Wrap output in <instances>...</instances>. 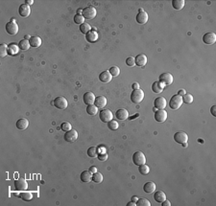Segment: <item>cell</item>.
Wrapping results in <instances>:
<instances>
[{"label":"cell","mask_w":216,"mask_h":206,"mask_svg":"<svg viewBox=\"0 0 216 206\" xmlns=\"http://www.w3.org/2000/svg\"><path fill=\"white\" fill-rule=\"evenodd\" d=\"M92 181H94L95 183H101L103 181V176L102 173H95L92 175Z\"/></svg>","instance_id":"d590c367"},{"label":"cell","mask_w":216,"mask_h":206,"mask_svg":"<svg viewBox=\"0 0 216 206\" xmlns=\"http://www.w3.org/2000/svg\"><path fill=\"white\" fill-rule=\"evenodd\" d=\"M80 179H81L82 182H85V183L91 181L92 180V173L89 171H84V172L81 173Z\"/></svg>","instance_id":"cb8c5ba5"},{"label":"cell","mask_w":216,"mask_h":206,"mask_svg":"<svg viewBox=\"0 0 216 206\" xmlns=\"http://www.w3.org/2000/svg\"><path fill=\"white\" fill-rule=\"evenodd\" d=\"M97 152H99V154H106V149L104 147H99L97 149Z\"/></svg>","instance_id":"7dc6e473"},{"label":"cell","mask_w":216,"mask_h":206,"mask_svg":"<svg viewBox=\"0 0 216 206\" xmlns=\"http://www.w3.org/2000/svg\"><path fill=\"white\" fill-rule=\"evenodd\" d=\"M127 206H136V203L134 202V201H132V200H131L129 203H127Z\"/></svg>","instance_id":"db71d44e"},{"label":"cell","mask_w":216,"mask_h":206,"mask_svg":"<svg viewBox=\"0 0 216 206\" xmlns=\"http://www.w3.org/2000/svg\"><path fill=\"white\" fill-rule=\"evenodd\" d=\"M143 190H144V192L147 193V194H152V193H154V192H155V190H156V184H155L154 182H152V181L147 182V183L144 184Z\"/></svg>","instance_id":"d4e9b609"},{"label":"cell","mask_w":216,"mask_h":206,"mask_svg":"<svg viewBox=\"0 0 216 206\" xmlns=\"http://www.w3.org/2000/svg\"><path fill=\"white\" fill-rule=\"evenodd\" d=\"M126 64H127L128 66H130V67L135 66V58H134V57H130V58H128V59L126 60Z\"/></svg>","instance_id":"f6af8a7d"},{"label":"cell","mask_w":216,"mask_h":206,"mask_svg":"<svg viewBox=\"0 0 216 206\" xmlns=\"http://www.w3.org/2000/svg\"><path fill=\"white\" fill-rule=\"evenodd\" d=\"M136 22L138 24H145L148 21V14L144 12L142 9L138 10V14H136Z\"/></svg>","instance_id":"8fae6325"},{"label":"cell","mask_w":216,"mask_h":206,"mask_svg":"<svg viewBox=\"0 0 216 206\" xmlns=\"http://www.w3.org/2000/svg\"><path fill=\"white\" fill-rule=\"evenodd\" d=\"M182 145H183L184 148H186V147H187V142H186V143H183Z\"/></svg>","instance_id":"680465c9"},{"label":"cell","mask_w":216,"mask_h":206,"mask_svg":"<svg viewBox=\"0 0 216 206\" xmlns=\"http://www.w3.org/2000/svg\"><path fill=\"white\" fill-rule=\"evenodd\" d=\"M19 50L20 49H19L18 45L14 44V43H10L9 46H8V54L9 55H12V56L17 55V53L19 52Z\"/></svg>","instance_id":"f1b7e54d"},{"label":"cell","mask_w":216,"mask_h":206,"mask_svg":"<svg viewBox=\"0 0 216 206\" xmlns=\"http://www.w3.org/2000/svg\"><path fill=\"white\" fill-rule=\"evenodd\" d=\"M96 14H97V12H96L95 8L92 6H88V7H86L85 9H83L82 15L85 19L91 20L96 17Z\"/></svg>","instance_id":"3957f363"},{"label":"cell","mask_w":216,"mask_h":206,"mask_svg":"<svg viewBox=\"0 0 216 206\" xmlns=\"http://www.w3.org/2000/svg\"><path fill=\"white\" fill-rule=\"evenodd\" d=\"M108 126H109V129L110 130H116L118 129V123L116 122L115 120H112V121H110V122L108 123Z\"/></svg>","instance_id":"60d3db41"},{"label":"cell","mask_w":216,"mask_h":206,"mask_svg":"<svg viewBox=\"0 0 216 206\" xmlns=\"http://www.w3.org/2000/svg\"><path fill=\"white\" fill-rule=\"evenodd\" d=\"M174 140L179 144L186 143V142L188 141V135L183 131H178L177 133L174 134Z\"/></svg>","instance_id":"9c48e42d"},{"label":"cell","mask_w":216,"mask_h":206,"mask_svg":"<svg viewBox=\"0 0 216 206\" xmlns=\"http://www.w3.org/2000/svg\"><path fill=\"white\" fill-rule=\"evenodd\" d=\"M86 39L87 42L89 43H93V42H95L97 39H98V34L97 32H94V31H89L88 33L86 35Z\"/></svg>","instance_id":"7402d4cb"},{"label":"cell","mask_w":216,"mask_h":206,"mask_svg":"<svg viewBox=\"0 0 216 206\" xmlns=\"http://www.w3.org/2000/svg\"><path fill=\"white\" fill-rule=\"evenodd\" d=\"M161 205L162 206H171V202L169 201V200H164V201H162L161 202Z\"/></svg>","instance_id":"f907efd6"},{"label":"cell","mask_w":216,"mask_h":206,"mask_svg":"<svg viewBox=\"0 0 216 206\" xmlns=\"http://www.w3.org/2000/svg\"><path fill=\"white\" fill-rule=\"evenodd\" d=\"M167 112L164 109H157L155 112V120L159 123H162L167 119Z\"/></svg>","instance_id":"7c38bea8"},{"label":"cell","mask_w":216,"mask_h":206,"mask_svg":"<svg viewBox=\"0 0 216 206\" xmlns=\"http://www.w3.org/2000/svg\"><path fill=\"white\" fill-rule=\"evenodd\" d=\"M7 55H8V46L3 43L0 45V57L5 58Z\"/></svg>","instance_id":"8d00e7d4"},{"label":"cell","mask_w":216,"mask_h":206,"mask_svg":"<svg viewBox=\"0 0 216 206\" xmlns=\"http://www.w3.org/2000/svg\"><path fill=\"white\" fill-rule=\"evenodd\" d=\"M138 172H139V173H141V175L147 176L150 172V168L148 167V165H146V163H145V164H142V165L138 166Z\"/></svg>","instance_id":"d6a6232c"},{"label":"cell","mask_w":216,"mask_h":206,"mask_svg":"<svg viewBox=\"0 0 216 206\" xmlns=\"http://www.w3.org/2000/svg\"><path fill=\"white\" fill-rule=\"evenodd\" d=\"M154 107L157 109H164L166 107V100L163 97H157L154 102Z\"/></svg>","instance_id":"e0dca14e"},{"label":"cell","mask_w":216,"mask_h":206,"mask_svg":"<svg viewBox=\"0 0 216 206\" xmlns=\"http://www.w3.org/2000/svg\"><path fill=\"white\" fill-rule=\"evenodd\" d=\"M25 4L28 5V6H30V5H33V4H34V1H33V0H26Z\"/></svg>","instance_id":"816d5d0a"},{"label":"cell","mask_w":216,"mask_h":206,"mask_svg":"<svg viewBox=\"0 0 216 206\" xmlns=\"http://www.w3.org/2000/svg\"><path fill=\"white\" fill-rule=\"evenodd\" d=\"M18 14L20 17H27L28 15L31 14V9L28 5L26 4H21L18 8Z\"/></svg>","instance_id":"2e32d148"},{"label":"cell","mask_w":216,"mask_h":206,"mask_svg":"<svg viewBox=\"0 0 216 206\" xmlns=\"http://www.w3.org/2000/svg\"><path fill=\"white\" fill-rule=\"evenodd\" d=\"M99 118L103 123H109L110 121H112L113 118V114L110 109H103L100 111Z\"/></svg>","instance_id":"5b68a950"},{"label":"cell","mask_w":216,"mask_h":206,"mask_svg":"<svg viewBox=\"0 0 216 206\" xmlns=\"http://www.w3.org/2000/svg\"><path fill=\"white\" fill-rule=\"evenodd\" d=\"M163 89H164V84L160 82H155L152 84V91L154 93L160 94V92H162Z\"/></svg>","instance_id":"603a6c76"},{"label":"cell","mask_w":216,"mask_h":206,"mask_svg":"<svg viewBox=\"0 0 216 206\" xmlns=\"http://www.w3.org/2000/svg\"><path fill=\"white\" fill-rule=\"evenodd\" d=\"M154 199L156 200L157 202L161 203L162 201H164V200L166 199V196L162 191H157L154 195Z\"/></svg>","instance_id":"83f0119b"},{"label":"cell","mask_w":216,"mask_h":206,"mask_svg":"<svg viewBox=\"0 0 216 206\" xmlns=\"http://www.w3.org/2000/svg\"><path fill=\"white\" fill-rule=\"evenodd\" d=\"M11 22H15V19H14V18H12V20H11Z\"/></svg>","instance_id":"94428289"},{"label":"cell","mask_w":216,"mask_h":206,"mask_svg":"<svg viewBox=\"0 0 216 206\" xmlns=\"http://www.w3.org/2000/svg\"><path fill=\"white\" fill-rule=\"evenodd\" d=\"M135 61L136 65L140 66V67H143L144 65H146V63H147V57L144 54H139V55L136 56Z\"/></svg>","instance_id":"d6986e66"},{"label":"cell","mask_w":216,"mask_h":206,"mask_svg":"<svg viewBox=\"0 0 216 206\" xmlns=\"http://www.w3.org/2000/svg\"><path fill=\"white\" fill-rule=\"evenodd\" d=\"M95 95H94L92 92H86L84 94L83 96V100H84V103L86 105H93L94 102H95Z\"/></svg>","instance_id":"9a60e30c"},{"label":"cell","mask_w":216,"mask_h":206,"mask_svg":"<svg viewBox=\"0 0 216 206\" xmlns=\"http://www.w3.org/2000/svg\"><path fill=\"white\" fill-rule=\"evenodd\" d=\"M14 188L17 191H26L28 188L27 181L23 178H18L14 180Z\"/></svg>","instance_id":"ba28073f"},{"label":"cell","mask_w":216,"mask_h":206,"mask_svg":"<svg viewBox=\"0 0 216 206\" xmlns=\"http://www.w3.org/2000/svg\"><path fill=\"white\" fill-rule=\"evenodd\" d=\"M15 126H17V128L18 130H26L28 128L29 126V121L26 119V118H21V119H18L17 121V123H15Z\"/></svg>","instance_id":"ffe728a7"},{"label":"cell","mask_w":216,"mask_h":206,"mask_svg":"<svg viewBox=\"0 0 216 206\" xmlns=\"http://www.w3.org/2000/svg\"><path fill=\"white\" fill-rule=\"evenodd\" d=\"M20 198H21L23 200H25V201H29V200L32 199L33 196H32V194H31L30 192L23 191V193L20 194Z\"/></svg>","instance_id":"f35d334b"},{"label":"cell","mask_w":216,"mask_h":206,"mask_svg":"<svg viewBox=\"0 0 216 206\" xmlns=\"http://www.w3.org/2000/svg\"><path fill=\"white\" fill-rule=\"evenodd\" d=\"M30 42V45L34 47V48H38V47H40L41 45V39L40 38V36H31V39L29 40Z\"/></svg>","instance_id":"4316f807"},{"label":"cell","mask_w":216,"mask_h":206,"mask_svg":"<svg viewBox=\"0 0 216 206\" xmlns=\"http://www.w3.org/2000/svg\"><path fill=\"white\" fill-rule=\"evenodd\" d=\"M18 47H19L20 50L27 51V50H29V48L31 47V45H30L29 40H27V39H21V40L18 42Z\"/></svg>","instance_id":"4dcf8cb0"},{"label":"cell","mask_w":216,"mask_h":206,"mask_svg":"<svg viewBox=\"0 0 216 206\" xmlns=\"http://www.w3.org/2000/svg\"><path fill=\"white\" fill-rule=\"evenodd\" d=\"M184 5H186L184 0H173L172 1V7L177 11L182 10L184 7Z\"/></svg>","instance_id":"f546056e"},{"label":"cell","mask_w":216,"mask_h":206,"mask_svg":"<svg viewBox=\"0 0 216 206\" xmlns=\"http://www.w3.org/2000/svg\"><path fill=\"white\" fill-rule=\"evenodd\" d=\"M64 139L68 143H73L78 139V131L76 130H70L65 133L64 135Z\"/></svg>","instance_id":"52a82bcc"},{"label":"cell","mask_w":216,"mask_h":206,"mask_svg":"<svg viewBox=\"0 0 216 206\" xmlns=\"http://www.w3.org/2000/svg\"><path fill=\"white\" fill-rule=\"evenodd\" d=\"M138 198H136V197H133V198H132V201H134V202H135L136 203V201H138Z\"/></svg>","instance_id":"9f6ffc18"},{"label":"cell","mask_w":216,"mask_h":206,"mask_svg":"<svg viewBox=\"0 0 216 206\" xmlns=\"http://www.w3.org/2000/svg\"><path fill=\"white\" fill-rule=\"evenodd\" d=\"M210 112H211V115L215 117L216 116V105H212L211 109H210Z\"/></svg>","instance_id":"c3c4849f"},{"label":"cell","mask_w":216,"mask_h":206,"mask_svg":"<svg viewBox=\"0 0 216 206\" xmlns=\"http://www.w3.org/2000/svg\"><path fill=\"white\" fill-rule=\"evenodd\" d=\"M179 95H180V96H183V95L184 94H186V91H184V90H183V89H182V90H180V91H179V93H178Z\"/></svg>","instance_id":"11a10c76"},{"label":"cell","mask_w":216,"mask_h":206,"mask_svg":"<svg viewBox=\"0 0 216 206\" xmlns=\"http://www.w3.org/2000/svg\"><path fill=\"white\" fill-rule=\"evenodd\" d=\"M159 82L162 83L164 86H170V84L173 83V76L170 73H162L160 76Z\"/></svg>","instance_id":"4fadbf2b"},{"label":"cell","mask_w":216,"mask_h":206,"mask_svg":"<svg viewBox=\"0 0 216 206\" xmlns=\"http://www.w3.org/2000/svg\"><path fill=\"white\" fill-rule=\"evenodd\" d=\"M157 108H156L154 107V108H153V111H154V112H156V111H157Z\"/></svg>","instance_id":"91938a15"},{"label":"cell","mask_w":216,"mask_h":206,"mask_svg":"<svg viewBox=\"0 0 216 206\" xmlns=\"http://www.w3.org/2000/svg\"><path fill=\"white\" fill-rule=\"evenodd\" d=\"M89 172H91L92 175L93 173H97V168L96 167H94V166H91V168H89V170H88Z\"/></svg>","instance_id":"681fc988"},{"label":"cell","mask_w":216,"mask_h":206,"mask_svg":"<svg viewBox=\"0 0 216 206\" xmlns=\"http://www.w3.org/2000/svg\"><path fill=\"white\" fill-rule=\"evenodd\" d=\"M30 39H31V36H29V35H26V36H25V39L30 40Z\"/></svg>","instance_id":"6f0895ef"},{"label":"cell","mask_w":216,"mask_h":206,"mask_svg":"<svg viewBox=\"0 0 216 206\" xmlns=\"http://www.w3.org/2000/svg\"><path fill=\"white\" fill-rule=\"evenodd\" d=\"M94 105H96L97 108H103L105 105H107V99L104 96H98L95 98V102H94Z\"/></svg>","instance_id":"484cf974"},{"label":"cell","mask_w":216,"mask_h":206,"mask_svg":"<svg viewBox=\"0 0 216 206\" xmlns=\"http://www.w3.org/2000/svg\"><path fill=\"white\" fill-rule=\"evenodd\" d=\"M53 105H55V107L57 108H59L61 110H64L67 108V100L65 98V97H62V96H60V97H57L54 101H53Z\"/></svg>","instance_id":"8992f818"},{"label":"cell","mask_w":216,"mask_h":206,"mask_svg":"<svg viewBox=\"0 0 216 206\" xmlns=\"http://www.w3.org/2000/svg\"><path fill=\"white\" fill-rule=\"evenodd\" d=\"M61 129L66 133V131L72 130V126L70 125V123H68V122H64V123H62V125H61Z\"/></svg>","instance_id":"ee69618b"},{"label":"cell","mask_w":216,"mask_h":206,"mask_svg":"<svg viewBox=\"0 0 216 206\" xmlns=\"http://www.w3.org/2000/svg\"><path fill=\"white\" fill-rule=\"evenodd\" d=\"M203 41H204V43L208 44V45L214 44L215 41H216V35L214 33L205 34L204 36H203Z\"/></svg>","instance_id":"5bb4252c"},{"label":"cell","mask_w":216,"mask_h":206,"mask_svg":"<svg viewBox=\"0 0 216 206\" xmlns=\"http://www.w3.org/2000/svg\"><path fill=\"white\" fill-rule=\"evenodd\" d=\"M151 203L148 199L146 198H138V201H136V206H150Z\"/></svg>","instance_id":"74e56055"},{"label":"cell","mask_w":216,"mask_h":206,"mask_svg":"<svg viewBox=\"0 0 216 206\" xmlns=\"http://www.w3.org/2000/svg\"><path fill=\"white\" fill-rule=\"evenodd\" d=\"M107 158H108V155L106 154H99L98 155V159L100 161H106Z\"/></svg>","instance_id":"bcb514c9"},{"label":"cell","mask_w":216,"mask_h":206,"mask_svg":"<svg viewBox=\"0 0 216 206\" xmlns=\"http://www.w3.org/2000/svg\"><path fill=\"white\" fill-rule=\"evenodd\" d=\"M183 97L180 96L179 94L177 95H174L172 96V98L170 99V102H169V107L170 108L174 109V110H177L178 108H181V105H183Z\"/></svg>","instance_id":"7a4b0ae2"},{"label":"cell","mask_w":216,"mask_h":206,"mask_svg":"<svg viewBox=\"0 0 216 206\" xmlns=\"http://www.w3.org/2000/svg\"><path fill=\"white\" fill-rule=\"evenodd\" d=\"M115 117H116V119H118L120 121L126 120V119L129 118V112L126 109H124V108L118 109L117 111L115 112Z\"/></svg>","instance_id":"ac0fdd59"},{"label":"cell","mask_w":216,"mask_h":206,"mask_svg":"<svg viewBox=\"0 0 216 206\" xmlns=\"http://www.w3.org/2000/svg\"><path fill=\"white\" fill-rule=\"evenodd\" d=\"M98 111V108L96 107L95 105H87V113L88 115H91V116H94V115H96Z\"/></svg>","instance_id":"1f68e13d"},{"label":"cell","mask_w":216,"mask_h":206,"mask_svg":"<svg viewBox=\"0 0 216 206\" xmlns=\"http://www.w3.org/2000/svg\"><path fill=\"white\" fill-rule=\"evenodd\" d=\"M74 22L76 24H83V23H85V18H84V17L82 14H75V17H74Z\"/></svg>","instance_id":"7bdbcfd3"},{"label":"cell","mask_w":216,"mask_h":206,"mask_svg":"<svg viewBox=\"0 0 216 206\" xmlns=\"http://www.w3.org/2000/svg\"><path fill=\"white\" fill-rule=\"evenodd\" d=\"M112 79H113V76L110 75V73L106 70V71H103L101 74L99 75V80L101 81L102 83H110V81H112Z\"/></svg>","instance_id":"44dd1931"},{"label":"cell","mask_w":216,"mask_h":206,"mask_svg":"<svg viewBox=\"0 0 216 206\" xmlns=\"http://www.w3.org/2000/svg\"><path fill=\"white\" fill-rule=\"evenodd\" d=\"M80 31H81V33L84 34V35H87L89 31H91V26L89 25L88 23H83L80 25Z\"/></svg>","instance_id":"836d02e7"},{"label":"cell","mask_w":216,"mask_h":206,"mask_svg":"<svg viewBox=\"0 0 216 206\" xmlns=\"http://www.w3.org/2000/svg\"><path fill=\"white\" fill-rule=\"evenodd\" d=\"M87 155L91 158H95L97 157L98 155V152H97V148L95 147H91L89 149L87 150Z\"/></svg>","instance_id":"e575fe53"},{"label":"cell","mask_w":216,"mask_h":206,"mask_svg":"<svg viewBox=\"0 0 216 206\" xmlns=\"http://www.w3.org/2000/svg\"><path fill=\"white\" fill-rule=\"evenodd\" d=\"M139 88V84L138 83H133V89H138Z\"/></svg>","instance_id":"f5cc1de1"},{"label":"cell","mask_w":216,"mask_h":206,"mask_svg":"<svg viewBox=\"0 0 216 206\" xmlns=\"http://www.w3.org/2000/svg\"><path fill=\"white\" fill-rule=\"evenodd\" d=\"M182 97H183V102H184L186 104H191L193 102V96H192L191 94L186 93Z\"/></svg>","instance_id":"b9f144b4"},{"label":"cell","mask_w":216,"mask_h":206,"mask_svg":"<svg viewBox=\"0 0 216 206\" xmlns=\"http://www.w3.org/2000/svg\"><path fill=\"white\" fill-rule=\"evenodd\" d=\"M109 72L110 73V75H112V76L117 77L120 74V69H119V67H117V66H113V67L110 68Z\"/></svg>","instance_id":"ab89813d"},{"label":"cell","mask_w":216,"mask_h":206,"mask_svg":"<svg viewBox=\"0 0 216 206\" xmlns=\"http://www.w3.org/2000/svg\"><path fill=\"white\" fill-rule=\"evenodd\" d=\"M144 99V92L142 89H134L131 94V101L134 104H139Z\"/></svg>","instance_id":"6da1fadb"},{"label":"cell","mask_w":216,"mask_h":206,"mask_svg":"<svg viewBox=\"0 0 216 206\" xmlns=\"http://www.w3.org/2000/svg\"><path fill=\"white\" fill-rule=\"evenodd\" d=\"M133 162L136 166H140L146 163V157L142 151H135L133 155Z\"/></svg>","instance_id":"277c9868"},{"label":"cell","mask_w":216,"mask_h":206,"mask_svg":"<svg viewBox=\"0 0 216 206\" xmlns=\"http://www.w3.org/2000/svg\"><path fill=\"white\" fill-rule=\"evenodd\" d=\"M5 29H6V32L9 35H12V36H14L18 33V25L15 22H11V21H10V22L6 24Z\"/></svg>","instance_id":"30bf717a"}]
</instances>
